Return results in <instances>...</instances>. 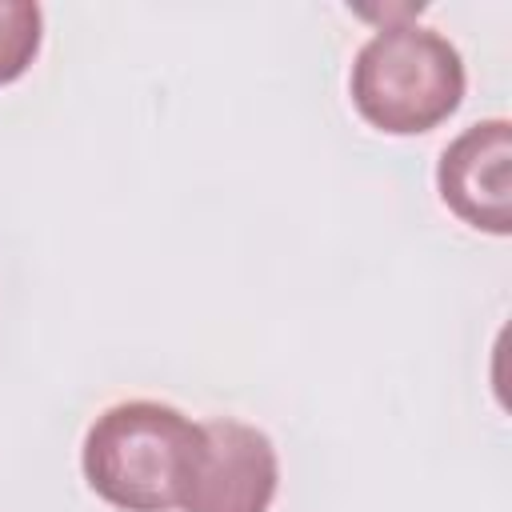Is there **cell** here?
<instances>
[{
  "mask_svg": "<svg viewBox=\"0 0 512 512\" xmlns=\"http://www.w3.org/2000/svg\"><path fill=\"white\" fill-rule=\"evenodd\" d=\"M200 456V424L160 400L104 408L84 436V480L120 512H172L184 504Z\"/></svg>",
  "mask_w": 512,
  "mask_h": 512,
  "instance_id": "1",
  "label": "cell"
},
{
  "mask_svg": "<svg viewBox=\"0 0 512 512\" xmlns=\"http://www.w3.org/2000/svg\"><path fill=\"white\" fill-rule=\"evenodd\" d=\"M280 484L272 440L244 420L200 424V456L184 488V512H268Z\"/></svg>",
  "mask_w": 512,
  "mask_h": 512,
  "instance_id": "3",
  "label": "cell"
},
{
  "mask_svg": "<svg viewBox=\"0 0 512 512\" xmlns=\"http://www.w3.org/2000/svg\"><path fill=\"white\" fill-rule=\"evenodd\" d=\"M44 16L32 0H0V84H12L28 72L40 52Z\"/></svg>",
  "mask_w": 512,
  "mask_h": 512,
  "instance_id": "5",
  "label": "cell"
},
{
  "mask_svg": "<svg viewBox=\"0 0 512 512\" xmlns=\"http://www.w3.org/2000/svg\"><path fill=\"white\" fill-rule=\"evenodd\" d=\"M356 112L392 136H416L448 120L464 100V60L432 28L396 20L376 28L348 76Z\"/></svg>",
  "mask_w": 512,
  "mask_h": 512,
  "instance_id": "2",
  "label": "cell"
},
{
  "mask_svg": "<svg viewBox=\"0 0 512 512\" xmlns=\"http://www.w3.org/2000/svg\"><path fill=\"white\" fill-rule=\"evenodd\" d=\"M440 200L472 228L508 236L512 232V124L480 120L464 128L440 156L436 168Z\"/></svg>",
  "mask_w": 512,
  "mask_h": 512,
  "instance_id": "4",
  "label": "cell"
}]
</instances>
